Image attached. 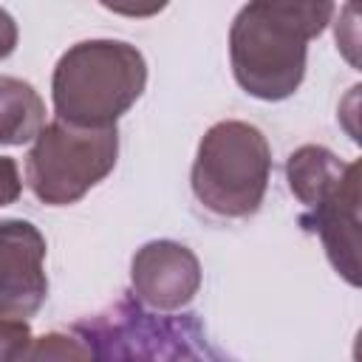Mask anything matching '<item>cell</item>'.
Returning a JSON list of instances; mask_svg holds the SVG:
<instances>
[{"label": "cell", "instance_id": "1", "mask_svg": "<svg viewBox=\"0 0 362 362\" xmlns=\"http://www.w3.org/2000/svg\"><path fill=\"white\" fill-rule=\"evenodd\" d=\"M334 11L337 6L322 0L240 6L229 28V62L240 90L260 102L288 99L305 79L308 42L325 31Z\"/></svg>", "mask_w": 362, "mask_h": 362}, {"label": "cell", "instance_id": "2", "mask_svg": "<svg viewBox=\"0 0 362 362\" xmlns=\"http://www.w3.org/2000/svg\"><path fill=\"white\" fill-rule=\"evenodd\" d=\"M147 88L144 54L124 40L74 42L54 65L51 102L74 127H116Z\"/></svg>", "mask_w": 362, "mask_h": 362}, {"label": "cell", "instance_id": "3", "mask_svg": "<svg viewBox=\"0 0 362 362\" xmlns=\"http://www.w3.org/2000/svg\"><path fill=\"white\" fill-rule=\"evenodd\" d=\"M272 175V147L260 127L238 119L215 122L198 141L189 184L204 209L249 218L260 209Z\"/></svg>", "mask_w": 362, "mask_h": 362}, {"label": "cell", "instance_id": "4", "mask_svg": "<svg viewBox=\"0 0 362 362\" xmlns=\"http://www.w3.org/2000/svg\"><path fill=\"white\" fill-rule=\"evenodd\" d=\"M119 161L116 127L48 122L25 156V184L40 204L68 206L105 181Z\"/></svg>", "mask_w": 362, "mask_h": 362}, {"label": "cell", "instance_id": "5", "mask_svg": "<svg viewBox=\"0 0 362 362\" xmlns=\"http://www.w3.org/2000/svg\"><path fill=\"white\" fill-rule=\"evenodd\" d=\"M45 238L23 218L0 221V314L8 320L34 317L48 297Z\"/></svg>", "mask_w": 362, "mask_h": 362}, {"label": "cell", "instance_id": "6", "mask_svg": "<svg viewBox=\"0 0 362 362\" xmlns=\"http://www.w3.org/2000/svg\"><path fill=\"white\" fill-rule=\"evenodd\" d=\"M133 294L153 311H178L201 288V263L178 240H150L130 260Z\"/></svg>", "mask_w": 362, "mask_h": 362}, {"label": "cell", "instance_id": "7", "mask_svg": "<svg viewBox=\"0 0 362 362\" xmlns=\"http://www.w3.org/2000/svg\"><path fill=\"white\" fill-rule=\"evenodd\" d=\"M300 223L320 235L337 274H342L351 286H359V178L348 181L328 201L308 209Z\"/></svg>", "mask_w": 362, "mask_h": 362}, {"label": "cell", "instance_id": "8", "mask_svg": "<svg viewBox=\"0 0 362 362\" xmlns=\"http://www.w3.org/2000/svg\"><path fill=\"white\" fill-rule=\"evenodd\" d=\"M286 178L294 198L305 209H314L317 204L339 192L348 181L359 178V164L342 161L337 153H331L322 144H303L288 156Z\"/></svg>", "mask_w": 362, "mask_h": 362}, {"label": "cell", "instance_id": "9", "mask_svg": "<svg viewBox=\"0 0 362 362\" xmlns=\"http://www.w3.org/2000/svg\"><path fill=\"white\" fill-rule=\"evenodd\" d=\"M45 127V102L31 82L0 76V147H20Z\"/></svg>", "mask_w": 362, "mask_h": 362}, {"label": "cell", "instance_id": "10", "mask_svg": "<svg viewBox=\"0 0 362 362\" xmlns=\"http://www.w3.org/2000/svg\"><path fill=\"white\" fill-rule=\"evenodd\" d=\"M11 362H96V351L88 339L65 331H48L31 337Z\"/></svg>", "mask_w": 362, "mask_h": 362}, {"label": "cell", "instance_id": "11", "mask_svg": "<svg viewBox=\"0 0 362 362\" xmlns=\"http://www.w3.org/2000/svg\"><path fill=\"white\" fill-rule=\"evenodd\" d=\"M31 339V328L23 320H8L0 314V362H11V356Z\"/></svg>", "mask_w": 362, "mask_h": 362}, {"label": "cell", "instance_id": "12", "mask_svg": "<svg viewBox=\"0 0 362 362\" xmlns=\"http://www.w3.org/2000/svg\"><path fill=\"white\" fill-rule=\"evenodd\" d=\"M20 192H23V178L17 161L11 156H0V206L14 204Z\"/></svg>", "mask_w": 362, "mask_h": 362}, {"label": "cell", "instance_id": "13", "mask_svg": "<svg viewBox=\"0 0 362 362\" xmlns=\"http://www.w3.org/2000/svg\"><path fill=\"white\" fill-rule=\"evenodd\" d=\"M17 37H20V31H17L14 17H11L6 8H0V62H3L6 57L14 54V48H17Z\"/></svg>", "mask_w": 362, "mask_h": 362}]
</instances>
